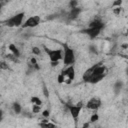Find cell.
I'll return each instance as SVG.
<instances>
[{
    "instance_id": "cell-2",
    "label": "cell",
    "mask_w": 128,
    "mask_h": 128,
    "mask_svg": "<svg viewBox=\"0 0 128 128\" xmlns=\"http://www.w3.org/2000/svg\"><path fill=\"white\" fill-rule=\"evenodd\" d=\"M25 17V13L24 12H20L17 13L15 15H13L12 17H10L9 19H7L6 21V25L9 27H19L23 24V19Z\"/></svg>"
},
{
    "instance_id": "cell-17",
    "label": "cell",
    "mask_w": 128,
    "mask_h": 128,
    "mask_svg": "<svg viewBox=\"0 0 128 128\" xmlns=\"http://www.w3.org/2000/svg\"><path fill=\"white\" fill-rule=\"evenodd\" d=\"M122 87H123V82L117 81V82L115 83V85H114V90H115V92H116V93H119V92L121 91Z\"/></svg>"
},
{
    "instance_id": "cell-29",
    "label": "cell",
    "mask_w": 128,
    "mask_h": 128,
    "mask_svg": "<svg viewBox=\"0 0 128 128\" xmlns=\"http://www.w3.org/2000/svg\"><path fill=\"white\" fill-rule=\"evenodd\" d=\"M122 47H123V49H126V47H127V44H123V45H122Z\"/></svg>"
},
{
    "instance_id": "cell-1",
    "label": "cell",
    "mask_w": 128,
    "mask_h": 128,
    "mask_svg": "<svg viewBox=\"0 0 128 128\" xmlns=\"http://www.w3.org/2000/svg\"><path fill=\"white\" fill-rule=\"evenodd\" d=\"M63 57H62V61L64 63L65 66H69V65H73L75 63V60H76V57H75V53H74V50L69 47L66 43L63 44Z\"/></svg>"
},
{
    "instance_id": "cell-13",
    "label": "cell",
    "mask_w": 128,
    "mask_h": 128,
    "mask_svg": "<svg viewBox=\"0 0 128 128\" xmlns=\"http://www.w3.org/2000/svg\"><path fill=\"white\" fill-rule=\"evenodd\" d=\"M89 27H100V28H103L104 24H103V22L100 19H94L93 21L90 22Z\"/></svg>"
},
{
    "instance_id": "cell-10",
    "label": "cell",
    "mask_w": 128,
    "mask_h": 128,
    "mask_svg": "<svg viewBox=\"0 0 128 128\" xmlns=\"http://www.w3.org/2000/svg\"><path fill=\"white\" fill-rule=\"evenodd\" d=\"M81 8H79L78 6L77 7H73V8H71V10H70V12H69V17L71 18V19H76L79 15H80V13H81Z\"/></svg>"
},
{
    "instance_id": "cell-5",
    "label": "cell",
    "mask_w": 128,
    "mask_h": 128,
    "mask_svg": "<svg viewBox=\"0 0 128 128\" xmlns=\"http://www.w3.org/2000/svg\"><path fill=\"white\" fill-rule=\"evenodd\" d=\"M41 22V19L39 16L35 15V16H30L29 18H27L25 20V22L21 25L23 28H34L36 26H38Z\"/></svg>"
},
{
    "instance_id": "cell-8",
    "label": "cell",
    "mask_w": 128,
    "mask_h": 128,
    "mask_svg": "<svg viewBox=\"0 0 128 128\" xmlns=\"http://www.w3.org/2000/svg\"><path fill=\"white\" fill-rule=\"evenodd\" d=\"M101 30H102V28H100V27H88L86 29L81 30V33L88 35L91 39H94L101 33Z\"/></svg>"
},
{
    "instance_id": "cell-4",
    "label": "cell",
    "mask_w": 128,
    "mask_h": 128,
    "mask_svg": "<svg viewBox=\"0 0 128 128\" xmlns=\"http://www.w3.org/2000/svg\"><path fill=\"white\" fill-rule=\"evenodd\" d=\"M61 75L64 78V83H66V84L72 83V81L75 79V68H74V66L73 65L67 66L61 72Z\"/></svg>"
},
{
    "instance_id": "cell-30",
    "label": "cell",
    "mask_w": 128,
    "mask_h": 128,
    "mask_svg": "<svg viewBox=\"0 0 128 128\" xmlns=\"http://www.w3.org/2000/svg\"><path fill=\"white\" fill-rule=\"evenodd\" d=\"M87 126H89V123H85V124L83 125V127H87Z\"/></svg>"
},
{
    "instance_id": "cell-9",
    "label": "cell",
    "mask_w": 128,
    "mask_h": 128,
    "mask_svg": "<svg viewBox=\"0 0 128 128\" xmlns=\"http://www.w3.org/2000/svg\"><path fill=\"white\" fill-rule=\"evenodd\" d=\"M106 76V73L104 74H100V75H95V76H92L89 80H88V83H91V84H96V83H99L100 81H102Z\"/></svg>"
},
{
    "instance_id": "cell-31",
    "label": "cell",
    "mask_w": 128,
    "mask_h": 128,
    "mask_svg": "<svg viewBox=\"0 0 128 128\" xmlns=\"http://www.w3.org/2000/svg\"><path fill=\"white\" fill-rule=\"evenodd\" d=\"M1 9H2V4H1V2H0V12H1Z\"/></svg>"
},
{
    "instance_id": "cell-12",
    "label": "cell",
    "mask_w": 128,
    "mask_h": 128,
    "mask_svg": "<svg viewBox=\"0 0 128 128\" xmlns=\"http://www.w3.org/2000/svg\"><path fill=\"white\" fill-rule=\"evenodd\" d=\"M94 67H95V65H93L92 67L88 68V69H87V70H86V71L83 73V76H82V78H83V80H84L85 82H88L89 78L91 77V74H92V71H93Z\"/></svg>"
},
{
    "instance_id": "cell-3",
    "label": "cell",
    "mask_w": 128,
    "mask_h": 128,
    "mask_svg": "<svg viewBox=\"0 0 128 128\" xmlns=\"http://www.w3.org/2000/svg\"><path fill=\"white\" fill-rule=\"evenodd\" d=\"M44 50L48 55L50 62H59L60 60H62L63 51L61 49H49L47 47H44Z\"/></svg>"
},
{
    "instance_id": "cell-6",
    "label": "cell",
    "mask_w": 128,
    "mask_h": 128,
    "mask_svg": "<svg viewBox=\"0 0 128 128\" xmlns=\"http://www.w3.org/2000/svg\"><path fill=\"white\" fill-rule=\"evenodd\" d=\"M102 105V101L100 98L98 97H93L91 99H89L86 103V108L87 109H90V110H93V111H97Z\"/></svg>"
},
{
    "instance_id": "cell-22",
    "label": "cell",
    "mask_w": 128,
    "mask_h": 128,
    "mask_svg": "<svg viewBox=\"0 0 128 128\" xmlns=\"http://www.w3.org/2000/svg\"><path fill=\"white\" fill-rule=\"evenodd\" d=\"M40 53H41L40 48H38V47H33L32 48V54H34V55H40Z\"/></svg>"
},
{
    "instance_id": "cell-27",
    "label": "cell",
    "mask_w": 128,
    "mask_h": 128,
    "mask_svg": "<svg viewBox=\"0 0 128 128\" xmlns=\"http://www.w3.org/2000/svg\"><path fill=\"white\" fill-rule=\"evenodd\" d=\"M43 90H44V94H45V96L47 97V96L49 95V92L47 91V89H46V87H45V86H44V88H43Z\"/></svg>"
},
{
    "instance_id": "cell-23",
    "label": "cell",
    "mask_w": 128,
    "mask_h": 128,
    "mask_svg": "<svg viewBox=\"0 0 128 128\" xmlns=\"http://www.w3.org/2000/svg\"><path fill=\"white\" fill-rule=\"evenodd\" d=\"M77 5H78V2H77V0H71V1H70V3H69V6H70V8H73V7H77Z\"/></svg>"
},
{
    "instance_id": "cell-19",
    "label": "cell",
    "mask_w": 128,
    "mask_h": 128,
    "mask_svg": "<svg viewBox=\"0 0 128 128\" xmlns=\"http://www.w3.org/2000/svg\"><path fill=\"white\" fill-rule=\"evenodd\" d=\"M41 110V106L40 105H35V104H32V112L33 113H39Z\"/></svg>"
},
{
    "instance_id": "cell-11",
    "label": "cell",
    "mask_w": 128,
    "mask_h": 128,
    "mask_svg": "<svg viewBox=\"0 0 128 128\" xmlns=\"http://www.w3.org/2000/svg\"><path fill=\"white\" fill-rule=\"evenodd\" d=\"M8 49L10 50L11 54H13L14 56H16L18 58L20 57V51H19V49L17 48V46L15 44H9L8 45Z\"/></svg>"
},
{
    "instance_id": "cell-26",
    "label": "cell",
    "mask_w": 128,
    "mask_h": 128,
    "mask_svg": "<svg viewBox=\"0 0 128 128\" xmlns=\"http://www.w3.org/2000/svg\"><path fill=\"white\" fill-rule=\"evenodd\" d=\"M49 115H50V112H49V110H44L43 112H42V116L43 117H49Z\"/></svg>"
},
{
    "instance_id": "cell-21",
    "label": "cell",
    "mask_w": 128,
    "mask_h": 128,
    "mask_svg": "<svg viewBox=\"0 0 128 128\" xmlns=\"http://www.w3.org/2000/svg\"><path fill=\"white\" fill-rule=\"evenodd\" d=\"M0 69L1 70H8L9 69V65L5 61H0Z\"/></svg>"
},
{
    "instance_id": "cell-20",
    "label": "cell",
    "mask_w": 128,
    "mask_h": 128,
    "mask_svg": "<svg viewBox=\"0 0 128 128\" xmlns=\"http://www.w3.org/2000/svg\"><path fill=\"white\" fill-rule=\"evenodd\" d=\"M98 120H99V115L97 113H93L91 115V117H90V122L91 123H94V122H96Z\"/></svg>"
},
{
    "instance_id": "cell-25",
    "label": "cell",
    "mask_w": 128,
    "mask_h": 128,
    "mask_svg": "<svg viewBox=\"0 0 128 128\" xmlns=\"http://www.w3.org/2000/svg\"><path fill=\"white\" fill-rule=\"evenodd\" d=\"M113 12H114V14L119 15V14H120V12H121V6H120V7H116V8L113 10Z\"/></svg>"
},
{
    "instance_id": "cell-15",
    "label": "cell",
    "mask_w": 128,
    "mask_h": 128,
    "mask_svg": "<svg viewBox=\"0 0 128 128\" xmlns=\"http://www.w3.org/2000/svg\"><path fill=\"white\" fill-rule=\"evenodd\" d=\"M30 101H31V103L32 104H35V105H42V100L38 97V96H32L31 97V99H30Z\"/></svg>"
},
{
    "instance_id": "cell-16",
    "label": "cell",
    "mask_w": 128,
    "mask_h": 128,
    "mask_svg": "<svg viewBox=\"0 0 128 128\" xmlns=\"http://www.w3.org/2000/svg\"><path fill=\"white\" fill-rule=\"evenodd\" d=\"M30 62H31V67H32V69H35V70H39L40 69V67H39V65H38V63H37V60H36V58L35 57H32L31 59H30Z\"/></svg>"
},
{
    "instance_id": "cell-7",
    "label": "cell",
    "mask_w": 128,
    "mask_h": 128,
    "mask_svg": "<svg viewBox=\"0 0 128 128\" xmlns=\"http://www.w3.org/2000/svg\"><path fill=\"white\" fill-rule=\"evenodd\" d=\"M68 109L70 112V115L72 116V118L76 121L80 115V112L82 110V102H78L75 105H68Z\"/></svg>"
},
{
    "instance_id": "cell-14",
    "label": "cell",
    "mask_w": 128,
    "mask_h": 128,
    "mask_svg": "<svg viewBox=\"0 0 128 128\" xmlns=\"http://www.w3.org/2000/svg\"><path fill=\"white\" fill-rule=\"evenodd\" d=\"M12 109H13V111H14L16 114H20L21 111H22V107H21V105H20L18 102L13 103V105H12Z\"/></svg>"
},
{
    "instance_id": "cell-28",
    "label": "cell",
    "mask_w": 128,
    "mask_h": 128,
    "mask_svg": "<svg viewBox=\"0 0 128 128\" xmlns=\"http://www.w3.org/2000/svg\"><path fill=\"white\" fill-rule=\"evenodd\" d=\"M3 116H4V114H3V111L0 109V122L3 120Z\"/></svg>"
},
{
    "instance_id": "cell-18",
    "label": "cell",
    "mask_w": 128,
    "mask_h": 128,
    "mask_svg": "<svg viewBox=\"0 0 128 128\" xmlns=\"http://www.w3.org/2000/svg\"><path fill=\"white\" fill-rule=\"evenodd\" d=\"M41 127H44V128H54V127H56V125L54 124V123H50V122H42V123H40L39 124Z\"/></svg>"
},
{
    "instance_id": "cell-24",
    "label": "cell",
    "mask_w": 128,
    "mask_h": 128,
    "mask_svg": "<svg viewBox=\"0 0 128 128\" xmlns=\"http://www.w3.org/2000/svg\"><path fill=\"white\" fill-rule=\"evenodd\" d=\"M121 4H122V0H116V1L113 2L112 6H113V7H120Z\"/></svg>"
}]
</instances>
